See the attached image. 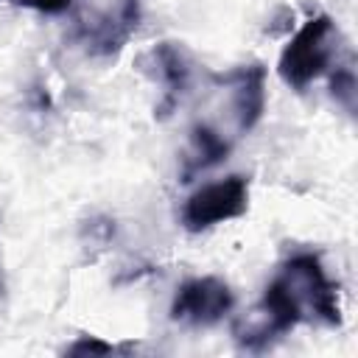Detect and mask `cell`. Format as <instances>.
<instances>
[{
  "mask_svg": "<svg viewBox=\"0 0 358 358\" xmlns=\"http://www.w3.org/2000/svg\"><path fill=\"white\" fill-rule=\"evenodd\" d=\"M246 210H249V179L235 173L193 190L182 204V227L187 232H201L215 224L241 218Z\"/></svg>",
  "mask_w": 358,
  "mask_h": 358,
  "instance_id": "cell-3",
  "label": "cell"
},
{
  "mask_svg": "<svg viewBox=\"0 0 358 358\" xmlns=\"http://www.w3.org/2000/svg\"><path fill=\"white\" fill-rule=\"evenodd\" d=\"M64 352H70V355H117V352L126 355V352H134V347L131 344H109V341H101L92 336H81Z\"/></svg>",
  "mask_w": 358,
  "mask_h": 358,
  "instance_id": "cell-10",
  "label": "cell"
},
{
  "mask_svg": "<svg viewBox=\"0 0 358 358\" xmlns=\"http://www.w3.org/2000/svg\"><path fill=\"white\" fill-rule=\"evenodd\" d=\"M140 0H117L112 11H103L101 17H92L78 25V42L92 56H115L123 50V45L131 39V34L140 25Z\"/></svg>",
  "mask_w": 358,
  "mask_h": 358,
  "instance_id": "cell-5",
  "label": "cell"
},
{
  "mask_svg": "<svg viewBox=\"0 0 358 358\" xmlns=\"http://www.w3.org/2000/svg\"><path fill=\"white\" fill-rule=\"evenodd\" d=\"M14 3H20L25 8H34L39 14H62V11L70 8L73 0H14Z\"/></svg>",
  "mask_w": 358,
  "mask_h": 358,
  "instance_id": "cell-11",
  "label": "cell"
},
{
  "mask_svg": "<svg viewBox=\"0 0 358 358\" xmlns=\"http://www.w3.org/2000/svg\"><path fill=\"white\" fill-rule=\"evenodd\" d=\"M229 154V143L207 123H196L190 131V154L185 157V168H182V179L187 182L193 173L218 165L221 159H227Z\"/></svg>",
  "mask_w": 358,
  "mask_h": 358,
  "instance_id": "cell-8",
  "label": "cell"
},
{
  "mask_svg": "<svg viewBox=\"0 0 358 358\" xmlns=\"http://www.w3.org/2000/svg\"><path fill=\"white\" fill-rule=\"evenodd\" d=\"M235 305L229 285L218 277H193L176 288L171 302V319L193 327L218 324Z\"/></svg>",
  "mask_w": 358,
  "mask_h": 358,
  "instance_id": "cell-4",
  "label": "cell"
},
{
  "mask_svg": "<svg viewBox=\"0 0 358 358\" xmlns=\"http://www.w3.org/2000/svg\"><path fill=\"white\" fill-rule=\"evenodd\" d=\"M330 95L350 115L355 112V76H352V67H336V73L330 76Z\"/></svg>",
  "mask_w": 358,
  "mask_h": 358,
  "instance_id": "cell-9",
  "label": "cell"
},
{
  "mask_svg": "<svg viewBox=\"0 0 358 358\" xmlns=\"http://www.w3.org/2000/svg\"><path fill=\"white\" fill-rule=\"evenodd\" d=\"M280 277L291 285L296 299L302 302L305 316L319 319L327 327L341 324V305H338V285L327 280L322 260L313 252H296L280 266Z\"/></svg>",
  "mask_w": 358,
  "mask_h": 358,
  "instance_id": "cell-2",
  "label": "cell"
},
{
  "mask_svg": "<svg viewBox=\"0 0 358 358\" xmlns=\"http://www.w3.org/2000/svg\"><path fill=\"white\" fill-rule=\"evenodd\" d=\"M336 39H338V31H336L333 17H327V14L310 17L291 36V42L280 53V62H277L280 78L291 90H299L302 92L333 62V56H336Z\"/></svg>",
  "mask_w": 358,
  "mask_h": 358,
  "instance_id": "cell-1",
  "label": "cell"
},
{
  "mask_svg": "<svg viewBox=\"0 0 358 358\" xmlns=\"http://www.w3.org/2000/svg\"><path fill=\"white\" fill-rule=\"evenodd\" d=\"M143 67L162 87V101L157 103V117H168L179 106V101L185 98V92L190 87V59L176 42H157L143 56Z\"/></svg>",
  "mask_w": 358,
  "mask_h": 358,
  "instance_id": "cell-6",
  "label": "cell"
},
{
  "mask_svg": "<svg viewBox=\"0 0 358 358\" xmlns=\"http://www.w3.org/2000/svg\"><path fill=\"white\" fill-rule=\"evenodd\" d=\"M229 90V103L235 115V129L243 134L257 126L266 112V67L263 64H243L229 70L218 78Z\"/></svg>",
  "mask_w": 358,
  "mask_h": 358,
  "instance_id": "cell-7",
  "label": "cell"
}]
</instances>
